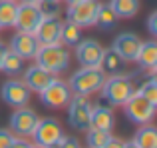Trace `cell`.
I'll list each match as a JSON object with an SVG mask.
<instances>
[{"instance_id":"1","label":"cell","mask_w":157,"mask_h":148,"mask_svg":"<svg viewBox=\"0 0 157 148\" xmlns=\"http://www.w3.org/2000/svg\"><path fill=\"white\" fill-rule=\"evenodd\" d=\"M135 82L129 74H111L105 76V82L101 86V98L109 106H123L135 92Z\"/></svg>"},{"instance_id":"2","label":"cell","mask_w":157,"mask_h":148,"mask_svg":"<svg viewBox=\"0 0 157 148\" xmlns=\"http://www.w3.org/2000/svg\"><path fill=\"white\" fill-rule=\"evenodd\" d=\"M72 90V94L82 96H92L94 92H100L105 82V72L100 66H82L66 80Z\"/></svg>"},{"instance_id":"3","label":"cell","mask_w":157,"mask_h":148,"mask_svg":"<svg viewBox=\"0 0 157 148\" xmlns=\"http://www.w3.org/2000/svg\"><path fill=\"white\" fill-rule=\"evenodd\" d=\"M36 64L52 74H60L70 66V50L64 44H40L34 56Z\"/></svg>"},{"instance_id":"4","label":"cell","mask_w":157,"mask_h":148,"mask_svg":"<svg viewBox=\"0 0 157 148\" xmlns=\"http://www.w3.org/2000/svg\"><path fill=\"white\" fill-rule=\"evenodd\" d=\"M90 118H92V102L88 96L82 94H72L68 102V124L74 130L86 132L90 130Z\"/></svg>"},{"instance_id":"5","label":"cell","mask_w":157,"mask_h":148,"mask_svg":"<svg viewBox=\"0 0 157 148\" xmlns=\"http://www.w3.org/2000/svg\"><path fill=\"white\" fill-rule=\"evenodd\" d=\"M123 108H125V116L129 118L133 124L143 126V124H149V122L155 118L157 106L153 102H149L147 98H143L141 94L135 90V92L131 94V98L123 104Z\"/></svg>"},{"instance_id":"6","label":"cell","mask_w":157,"mask_h":148,"mask_svg":"<svg viewBox=\"0 0 157 148\" xmlns=\"http://www.w3.org/2000/svg\"><path fill=\"white\" fill-rule=\"evenodd\" d=\"M32 138H34L36 146L54 148L64 138V130H62V124L56 118H38V124L32 132Z\"/></svg>"},{"instance_id":"7","label":"cell","mask_w":157,"mask_h":148,"mask_svg":"<svg viewBox=\"0 0 157 148\" xmlns=\"http://www.w3.org/2000/svg\"><path fill=\"white\" fill-rule=\"evenodd\" d=\"M72 98V90H70L68 82L62 80V78H54L50 84L40 92V100H42L44 106L52 110H58V108H66Z\"/></svg>"},{"instance_id":"8","label":"cell","mask_w":157,"mask_h":148,"mask_svg":"<svg viewBox=\"0 0 157 148\" xmlns=\"http://www.w3.org/2000/svg\"><path fill=\"white\" fill-rule=\"evenodd\" d=\"M98 8H100V2H98V0H82V2L68 4L66 16H68L70 22L78 24L80 28H88V26H94Z\"/></svg>"},{"instance_id":"9","label":"cell","mask_w":157,"mask_h":148,"mask_svg":"<svg viewBox=\"0 0 157 148\" xmlns=\"http://www.w3.org/2000/svg\"><path fill=\"white\" fill-rule=\"evenodd\" d=\"M30 88L24 84V80H18V78H10L2 84L0 88V96L12 108H22V106H28L30 102Z\"/></svg>"},{"instance_id":"10","label":"cell","mask_w":157,"mask_h":148,"mask_svg":"<svg viewBox=\"0 0 157 148\" xmlns=\"http://www.w3.org/2000/svg\"><path fill=\"white\" fill-rule=\"evenodd\" d=\"M36 124H38V114L32 108H28V106L16 108L14 114L10 116V130L14 136H20V138L32 136Z\"/></svg>"},{"instance_id":"11","label":"cell","mask_w":157,"mask_h":148,"mask_svg":"<svg viewBox=\"0 0 157 148\" xmlns=\"http://www.w3.org/2000/svg\"><path fill=\"white\" fill-rule=\"evenodd\" d=\"M141 42L143 40L139 38L137 34H133V32H121V34H117L113 38L111 48L119 54V58H121L123 62H135Z\"/></svg>"},{"instance_id":"12","label":"cell","mask_w":157,"mask_h":148,"mask_svg":"<svg viewBox=\"0 0 157 148\" xmlns=\"http://www.w3.org/2000/svg\"><path fill=\"white\" fill-rule=\"evenodd\" d=\"M42 20V14H40L38 6L30 2H20L18 10H16V22L14 28L18 32H28V34H34L36 26Z\"/></svg>"},{"instance_id":"13","label":"cell","mask_w":157,"mask_h":148,"mask_svg":"<svg viewBox=\"0 0 157 148\" xmlns=\"http://www.w3.org/2000/svg\"><path fill=\"white\" fill-rule=\"evenodd\" d=\"M101 54H104V46L94 38L80 40L76 44V60L82 66H100Z\"/></svg>"},{"instance_id":"14","label":"cell","mask_w":157,"mask_h":148,"mask_svg":"<svg viewBox=\"0 0 157 148\" xmlns=\"http://www.w3.org/2000/svg\"><path fill=\"white\" fill-rule=\"evenodd\" d=\"M10 48L18 56H22L24 60H32L36 56V52H38V48H40V42L36 40L34 34H28V32H18V30H16V34H12Z\"/></svg>"},{"instance_id":"15","label":"cell","mask_w":157,"mask_h":148,"mask_svg":"<svg viewBox=\"0 0 157 148\" xmlns=\"http://www.w3.org/2000/svg\"><path fill=\"white\" fill-rule=\"evenodd\" d=\"M54 78H56V74L44 70L42 66H38V64H34V66H30V68L24 70V78H22V80H24V84L30 88V92H38L40 94L54 80Z\"/></svg>"},{"instance_id":"16","label":"cell","mask_w":157,"mask_h":148,"mask_svg":"<svg viewBox=\"0 0 157 148\" xmlns=\"http://www.w3.org/2000/svg\"><path fill=\"white\" fill-rule=\"evenodd\" d=\"M60 30H62L60 18H42L34 30V36L40 44H58L60 42Z\"/></svg>"},{"instance_id":"17","label":"cell","mask_w":157,"mask_h":148,"mask_svg":"<svg viewBox=\"0 0 157 148\" xmlns=\"http://www.w3.org/2000/svg\"><path fill=\"white\" fill-rule=\"evenodd\" d=\"M90 128H100V130H107L111 132L115 124V114L111 110L109 104H104V102H98V104H92V118H90Z\"/></svg>"},{"instance_id":"18","label":"cell","mask_w":157,"mask_h":148,"mask_svg":"<svg viewBox=\"0 0 157 148\" xmlns=\"http://www.w3.org/2000/svg\"><path fill=\"white\" fill-rule=\"evenodd\" d=\"M135 62H137L143 70H149L151 74H155V66H157V42L155 40L141 42Z\"/></svg>"},{"instance_id":"19","label":"cell","mask_w":157,"mask_h":148,"mask_svg":"<svg viewBox=\"0 0 157 148\" xmlns=\"http://www.w3.org/2000/svg\"><path fill=\"white\" fill-rule=\"evenodd\" d=\"M123 66H125V62L119 58V54L113 48H104V54H101V60H100V68L105 72V76L121 74Z\"/></svg>"},{"instance_id":"20","label":"cell","mask_w":157,"mask_h":148,"mask_svg":"<svg viewBox=\"0 0 157 148\" xmlns=\"http://www.w3.org/2000/svg\"><path fill=\"white\" fill-rule=\"evenodd\" d=\"M0 70L4 74H8V76H18V74L24 72V58L18 56L12 48H8L2 62H0Z\"/></svg>"},{"instance_id":"21","label":"cell","mask_w":157,"mask_h":148,"mask_svg":"<svg viewBox=\"0 0 157 148\" xmlns=\"http://www.w3.org/2000/svg\"><path fill=\"white\" fill-rule=\"evenodd\" d=\"M117 14L113 12V8L109 4H101L100 2V8H98V14H96V20H94V26L101 28V30H109L117 24Z\"/></svg>"},{"instance_id":"22","label":"cell","mask_w":157,"mask_h":148,"mask_svg":"<svg viewBox=\"0 0 157 148\" xmlns=\"http://www.w3.org/2000/svg\"><path fill=\"white\" fill-rule=\"evenodd\" d=\"M133 142L139 148H157V128L151 124L139 126V130L133 136Z\"/></svg>"},{"instance_id":"23","label":"cell","mask_w":157,"mask_h":148,"mask_svg":"<svg viewBox=\"0 0 157 148\" xmlns=\"http://www.w3.org/2000/svg\"><path fill=\"white\" fill-rule=\"evenodd\" d=\"M82 40V28L78 26V24L70 22V20H66V22H62V30H60V44H64V46H76L78 42Z\"/></svg>"},{"instance_id":"24","label":"cell","mask_w":157,"mask_h":148,"mask_svg":"<svg viewBox=\"0 0 157 148\" xmlns=\"http://www.w3.org/2000/svg\"><path fill=\"white\" fill-rule=\"evenodd\" d=\"M16 0H0V28H14L16 22Z\"/></svg>"},{"instance_id":"25","label":"cell","mask_w":157,"mask_h":148,"mask_svg":"<svg viewBox=\"0 0 157 148\" xmlns=\"http://www.w3.org/2000/svg\"><path fill=\"white\" fill-rule=\"evenodd\" d=\"M117 18H133L139 12V0H109Z\"/></svg>"},{"instance_id":"26","label":"cell","mask_w":157,"mask_h":148,"mask_svg":"<svg viewBox=\"0 0 157 148\" xmlns=\"http://www.w3.org/2000/svg\"><path fill=\"white\" fill-rule=\"evenodd\" d=\"M86 132H88V136H86L88 148H104L107 144V140L111 138V132L100 130V128H90V130H86Z\"/></svg>"},{"instance_id":"27","label":"cell","mask_w":157,"mask_h":148,"mask_svg":"<svg viewBox=\"0 0 157 148\" xmlns=\"http://www.w3.org/2000/svg\"><path fill=\"white\" fill-rule=\"evenodd\" d=\"M137 92L141 94L143 98H147L149 102H153V104L157 106V80H155V76L151 74L149 78H147L145 82H143L141 86L137 88Z\"/></svg>"},{"instance_id":"28","label":"cell","mask_w":157,"mask_h":148,"mask_svg":"<svg viewBox=\"0 0 157 148\" xmlns=\"http://www.w3.org/2000/svg\"><path fill=\"white\" fill-rule=\"evenodd\" d=\"M36 6H38L42 18H58L60 16V2H56V0H40V2H36Z\"/></svg>"},{"instance_id":"29","label":"cell","mask_w":157,"mask_h":148,"mask_svg":"<svg viewBox=\"0 0 157 148\" xmlns=\"http://www.w3.org/2000/svg\"><path fill=\"white\" fill-rule=\"evenodd\" d=\"M14 134H12V130L8 128H0V148H10V144L14 142Z\"/></svg>"},{"instance_id":"30","label":"cell","mask_w":157,"mask_h":148,"mask_svg":"<svg viewBox=\"0 0 157 148\" xmlns=\"http://www.w3.org/2000/svg\"><path fill=\"white\" fill-rule=\"evenodd\" d=\"M54 148H82V144L78 142V138H74V136H64L58 142V146H54Z\"/></svg>"},{"instance_id":"31","label":"cell","mask_w":157,"mask_h":148,"mask_svg":"<svg viewBox=\"0 0 157 148\" xmlns=\"http://www.w3.org/2000/svg\"><path fill=\"white\" fill-rule=\"evenodd\" d=\"M147 28H149L151 36H157V10H153L147 18Z\"/></svg>"},{"instance_id":"32","label":"cell","mask_w":157,"mask_h":148,"mask_svg":"<svg viewBox=\"0 0 157 148\" xmlns=\"http://www.w3.org/2000/svg\"><path fill=\"white\" fill-rule=\"evenodd\" d=\"M34 144H30L28 140H24V138H14V142L10 144V148H32Z\"/></svg>"},{"instance_id":"33","label":"cell","mask_w":157,"mask_h":148,"mask_svg":"<svg viewBox=\"0 0 157 148\" xmlns=\"http://www.w3.org/2000/svg\"><path fill=\"white\" fill-rule=\"evenodd\" d=\"M104 148H123V140H119V138L111 136L109 140H107V144H105Z\"/></svg>"},{"instance_id":"34","label":"cell","mask_w":157,"mask_h":148,"mask_svg":"<svg viewBox=\"0 0 157 148\" xmlns=\"http://www.w3.org/2000/svg\"><path fill=\"white\" fill-rule=\"evenodd\" d=\"M6 50H8V46L0 40V62H2V58H4V54H6Z\"/></svg>"},{"instance_id":"35","label":"cell","mask_w":157,"mask_h":148,"mask_svg":"<svg viewBox=\"0 0 157 148\" xmlns=\"http://www.w3.org/2000/svg\"><path fill=\"white\" fill-rule=\"evenodd\" d=\"M123 148H139V146L135 144L133 140H129V142H123Z\"/></svg>"},{"instance_id":"36","label":"cell","mask_w":157,"mask_h":148,"mask_svg":"<svg viewBox=\"0 0 157 148\" xmlns=\"http://www.w3.org/2000/svg\"><path fill=\"white\" fill-rule=\"evenodd\" d=\"M22 2H30V4H36V2H40V0H22Z\"/></svg>"},{"instance_id":"37","label":"cell","mask_w":157,"mask_h":148,"mask_svg":"<svg viewBox=\"0 0 157 148\" xmlns=\"http://www.w3.org/2000/svg\"><path fill=\"white\" fill-rule=\"evenodd\" d=\"M64 2H68V4H74V2H82V0H64Z\"/></svg>"},{"instance_id":"38","label":"cell","mask_w":157,"mask_h":148,"mask_svg":"<svg viewBox=\"0 0 157 148\" xmlns=\"http://www.w3.org/2000/svg\"><path fill=\"white\" fill-rule=\"evenodd\" d=\"M32 148H42V146H36V144H34V146H32Z\"/></svg>"},{"instance_id":"39","label":"cell","mask_w":157,"mask_h":148,"mask_svg":"<svg viewBox=\"0 0 157 148\" xmlns=\"http://www.w3.org/2000/svg\"><path fill=\"white\" fill-rule=\"evenodd\" d=\"M56 2H60V0H56Z\"/></svg>"},{"instance_id":"40","label":"cell","mask_w":157,"mask_h":148,"mask_svg":"<svg viewBox=\"0 0 157 148\" xmlns=\"http://www.w3.org/2000/svg\"><path fill=\"white\" fill-rule=\"evenodd\" d=\"M0 30H2V28H0Z\"/></svg>"}]
</instances>
